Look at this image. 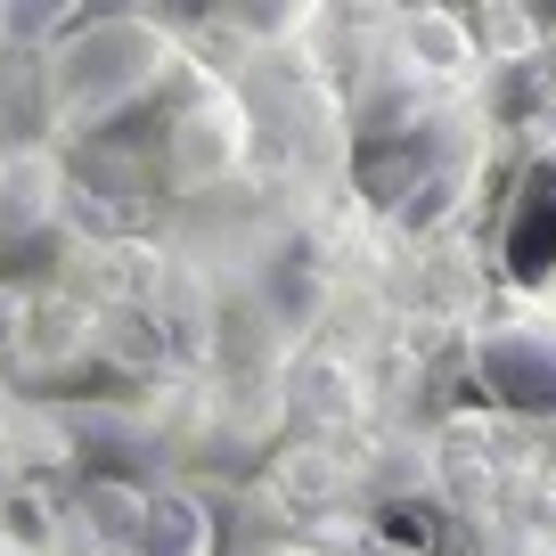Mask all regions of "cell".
<instances>
[{
	"instance_id": "277c9868",
	"label": "cell",
	"mask_w": 556,
	"mask_h": 556,
	"mask_svg": "<svg viewBox=\"0 0 556 556\" xmlns=\"http://www.w3.org/2000/svg\"><path fill=\"white\" fill-rule=\"evenodd\" d=\"M500 278L532 303H556V131L516 164L500 213Z\"/></svg>"
},
{
	"instance_id": "8992f818",
	"label": "cell",
	"mask_w": 556,
	"mask_h": 556,
	"mask_svg": "<svg viewBox=\"0 0 556 556\" xmlns=\"http://www.w3.org/2000/svg\"><path fill=\"white\" fill-rule=\"evenodd\" d=\"M401 34H409V50H426L417 66H434V74H458V66H475V34H467V17H451V9L401 17Z\"/></svg>"
},
{
	"instance_id": "52a82bcc",
	"label": "cell",
	"mask_w": 556,
	"mask_h": 556,
	"mask_svg": "<svg viewBox=\"0 0 556 556\" xmlns=\"http://www.w3.org/2000/svg\"><path fill=\"white\" fill-rule=\"evenodd\" d=\"M262 556H319V548H262Z\"/></svg>"
},
{
	"instance_id": "3957f363",
	"label": "cell",
	"mask_w": 556,
	"mask_h": 556,
	"mask_svg": "<svg viewBox=\"0 0 556 556\" xmlns=\"http://www.w3.org/2000/svg\"><path fill=\"white\" fill-rule=\"evenodd\" d=\"M467 361H475L483 401H500V409H516V417H556V303L491 319Z\"/></svg>"
},
{
	"instance_id": "6da1fadb",
	"label": "cell",
	"mask_w": 556,
	"mask_h": 556,
	"mask_svg": "<svg viewBox=\"0 0 556 556\" xmlns=\"http://www.w3.org/2000/svg\"><path fill=\"white\" fill-rule=\"evenodd\" d=\"M173 66H180V50L156 17H131V9L74 17L41 50V115L66 139H99L115 123H131L148 99H164Z\"/></svg>"
},
{
	"instance_id": "ba28073f",
	"label": "cell",
	"mask_w": 556,
	"mask_h": 556,
	"mask_svg": "<svg viewBox=\"0 0 556 556\" xmlns=\"http://www.w3.org/2000/svg\"><path fill=\"white\" fill-rule=\"evenodd\" d=\"M0 556H25V548H17V540H0Z\"/></svg>"
},
{
	"instance_id": "7a4b0ae2",
	"label": "cell",
	"mask_w": 556,
	"mask_h": 556,
	"mask_svg": "<svg viewBox=\"0 0 556 556\" xmlns=\"http://www.w3.org/2000/svg\"><path fill=\"white\" fill-rule=\"evenodd\" d=\"M245 148H254V106H245V90L197 74V83L164 106L156 148H148V173H156L164 189H180V197H205V189H222V180L245 164Z\"/></svg>"
},
{
	"instance_id": "5b68a950",
	"label": "cell",
	"mask_w": 556,
	"mask_h": 556,
	"mask_svg": "<svg viewBox=\"0 0 556 556\" xmlns=\"http://www.w3.org/2000/svg\"><path fill=\"white\" fill-rule=\"evenodd\" d=\"M131 556H213V516L180 491H148V523H139Z\"/></svg>"
}]
</instances>
